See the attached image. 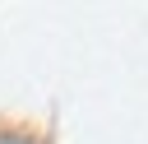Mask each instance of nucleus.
Wrapping results in <instances>:
<instances>
[{
    "label": "nucleus",
    "mask_w": 148,
    "mask_h": 144,
    "mask_svg": "<svg viewBox=\"0 0 148 144\" xmlns=\"http://www.w3.org/2000/svg\"><path fill=\"white\" fill-rule=\"evenodd\" d=\"M0 144H32L28 135H0Z\"/></svg>",
    "instance_id": "nucleus-1"
}]
</instances>
